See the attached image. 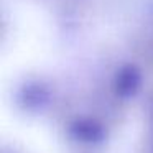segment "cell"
<instances>
[{
  "label": "cell",
  "mask_w": 153,
  "mask_h": 153,
  "mask_svg": "<svg viewBox=\"0 0 153 153\" xmlns=\"http://www.w3.org/2000/svg\"><path fill=\"white\" fill-rule=\"evenodd\" d=\"M138 82V74L135 73V69L128 68L127 71H123L119 77V82H117V87H119L120 92H130L133 91V87Z\"/></svg>",
  "instance_id": "1"
}]
</instances>
